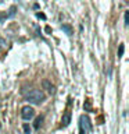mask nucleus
<instances>
[{
    "mask_svg": "<svg viewBox=\"0 0 129 134\" xmlns=\"http://www.w3.org/2000/svg\"><path fill=\"white\" fill-rule=\"evenodd\" d=\"M0 129H2V123H0Z\"/></svg>",
    "mask_w": 129,
    "mask_h": 134,
    "instance_id": "2eb2a0df",
    "label": "nucleus"
},
{
    "mask_svg": "<svg viewBox=\"0 0 129 134\" xmlns=\"http://www.w3.org/2000/svg\"><path fill=\"white\" fill-rule=\"evenodd\" d=\"M85 109H86V110H90V100L89 99H87L86 103H85Z\"/></svg>",
    "mask_w": 129,
    "mask_h": 134,
    "instance_id": "9b49d317",
    "label": "nucleus"
},
{
    "mask_svg": "<svg viewBox=\"0 0 129 134\" xmlns=\"http://www.w3.org/2000/svg\"><path fill=\"white\" fill-rule=\"evenodd\" d=\"M33 116H35V109L32 106L27 105V106H24L21 109V117H22L24 120H31Z\"/></svg>",
    "mask_w": 129,
    "mask_h": 134,
    "instance_id": "f03ea898",
    "label": "nucleus"
},
{
    "mask_svg": "<svg viewBox=\"0 0 129 134\" xmlns=\"http://www.w3.org/2000/svg\"><path fill=\"white\" fill-rule=\"evenodd\" d=\"M25 98H27V100H29V102L33 103V105H40L46 99V95H44V92L40 91V90H32V91L28 92Z\"/></svg>",
    "mask_w": 129,
    "mask_h": 134,
    "instance_id": "f257e3e1",
    "label": "nucleus"
},
{
    "mask_svg": "<svg viewBox=\"0 0 129 134\" xmlns=\"http://www.w3.org/2000/svg\"><path fill=\"white\" fill-rule=\"evenodd\" d=\"M92 126H90V121L86 116H81V134H87L90 131Z\"/></svg>",
    "mask_w": 129,
    "mask_h": 134,
    "instance_id": "7ed1b4c3",
    "label": "nucleus"
},
{
    "mask_svg": "<svg viewBox=\"0 0 129 134\" xmlns=\"http://www.w3.org/2000/svg\"><path fill=\"white\" fill-rule=\"evenodd\" d=\"M61 29H64V31L67 32V35H72V28H71L69 25L62 24V25H61Z\"/></svg>",
    "mask_w": 129,
    "mask_h": 134,
    "instance_id": "6e6552de",
    "label": "nucleus"
},
{
    "mask_svg": "<svg viewBox=\"0 0 129 134\" xmlns=\"http://www.w3.org/2000/svg\"><path fill=\"white\" fill-rule=\"evenodd\" d=\"M42 85H43V90H46L50 95H53L54 92H56V87L51 84L50 80H43V81H42Z\"/></svg>",
    "mask_w": 129,
    "mask_h": 134,
    "instance_id": "20e7f679",
    "label": "nucleus"
},
{
    "mask_svg": "<svg viewBox=\"0 0 129 134\" xmlns=\"http://www.w3.org/2000/svg\"><path fill=\"white\" fill-rule=\"evenodd\" d=\"M15 10H17V8H15L14 6H12V7L10 8V13H6V14L0 15V21H2V20H4V18H8V17H12V15L15 14Z\"/></svg>",
    "mask_w": 129,
    "mask_h": 134,
    "instance_id": "423d86ee",
    "label": "nucleus"
},
{
    "mask_svg": "<svg viewBox=\"0 0 129 134\" xmlns=\"http://www.w3.org/2000/svg\"><path fill=\"white\" fill-rule=\"evenodd\" d=\"M124 50H125V46H124V43H121V45H119V52H118V57H122V54H124Z\"/></svg>",
    "mask_w": 129,
    "mask_h": 134,
    "instance_id": "1a4fd4ad",
    "label": "nucleus"
},
{
    "mask_svg": "<svg viewBox=\"0 0 129 134\" xmlns=\"http://www.w3.org/2000/svg\"><path fill=\"white\" fill-rule=\"evenodd\" d=\"M24 134H31V127H29V124H24Z\"/></svg>",
    "mask_w": 129,
    "mask_h": 134,
    "instance_id": "9d476101",
    "label": "nucleus"
},
{
    "mask_svg": "<svg viewBox=\"0 0 129 134\" xmlns=\"http://www.w3.org/2000/svg\"><path fill=\"white\" fill-rule=\"evenodd\" d=\"M69 123H71V112L67 110L64 113V116H62V119H61V126L62 127H67Z\"/></svg>",
    "mask_w": 129,
    "mask_h": 134,
    "instance_id": "39448f33",
    "label": "nucleus"
},
{
    "mask_svg": "<svg viewBox=\"0 0 129 134\" xmlns=\"http://www.w3.org/2000/svg\"><path fill=\"white\" fill-rule=\"evenodd\" d=\"M37 17H40V18H46V17H44V14H40V13L37 14Z\"/></svg>",
    "mask_w": 129,
    "mask_h": 134,
    "instance_id": "ddd939ff",
    "label": "nucleus"
},
{
    "mask_svg": "<svg viewBox=\"0 0 129 134\" xmlns=\"http://www.w3.org/2000/svg\"><path fill=\"white\" fill-rule=\"evenodd\" d=\"M125 25H128V11L125 13Z\"/></svg>",
    "mask_w": 129,
    "mask_h": 134,
    "instance_id": "f8f14e48",
    "label": "nucleus"
},
{
    "mask_svg": "<svg viewBox=\"0 0 129 134\" xmlns=\"http://www.w3.org/2000/svg\"><path fill=\"white\" fill-rule=\"evenodd\" d=\"M2 2H4V0H0V3H2Z\"/></svg>",
    "mask_w": 129,
    "mask_h": 134,
    "instance_id": "4468645a",
    "label": "nucleus"
},
{
    "mask_svg": "<svg viewBox=\"0 0 129 134\" xmlns=\"http://www.w3.org/2000/svg\"><path fill=\"white\" fill-rule=\"evenodd\" d=\"M42 121H43V116H37L36 119H35V124H33V127H35V129H39L40 124H42Z\"/></svg>",
    "mask_w": 129,
    "mask_h": 134,
    "instance_id": "0eeeda50",
    "label": "nucleus"
}]
</instances>
